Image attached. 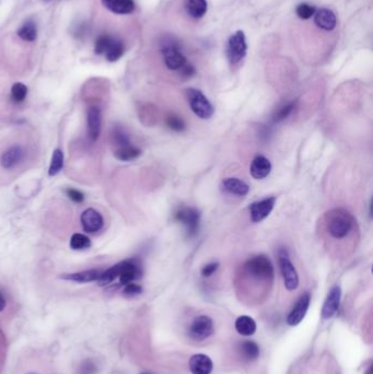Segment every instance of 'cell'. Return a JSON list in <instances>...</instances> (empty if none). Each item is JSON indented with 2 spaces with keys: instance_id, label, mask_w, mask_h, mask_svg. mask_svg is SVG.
<instances>
[{
  "instance_id": "obj_36",
  "label": "cell",
  "mask_w": 373,
  "mask_h": 374,
  "mask_svg": "<svg viewBox=\"0 0 373 374\" xmlns=\"http://www.w3.org/2000/svg\"><path fill=\"white\" fill-rule=\"evenodd\" d=\"M98 372V365L92 359H87L80 364L77 374H95Z\"/></svg>"
},
{
  "instance_id": "obj_3",
  "label": "cell",
  "mask_w": 373,
  "mask_h": 374,
  "mask_svg": "<svg viewBox=\"0 0 373 374\" xmlns=\"http://www.w3.org/2000/svg\"><path fill=\"white\" fill-rule=\"evenodd\" d=\"M244 271L251 277L257 280L272 281L274 278V266L271 259L265 255L250 258L244 264Z\"/></svg>"
},
{
  "instance_id": "obj_12",
  "label": "cell",
  "mask_w": 373,
  "mask_h": 374,
  "mask_svg": "<svg viewBox=\"0 0 373 374\" xmlns=\"http://www.w3.org/2000/svg\"><path fill=\"white\" fill-rule=\"evenodd\" d=\"M340 298H342V290H340V287L334 286L329 290L327 298L322 307L321 314L324 320H329L337 313L340 304Z\"/></svg>"
},
{
  "instance_id": "obj_16",
  "label": "cell",
  "mask_w": 373,
  "mask_h": 374,
  "mask_svg": "<svg viewBox=\"0 0 373 374\" xmlns=\"http://www.w3.org/2000/svg\"><path fill=\"white\" fill-rule=\"evenodd\" d=\"M190 370L193 374H210L214 369L212 359L204 354L194 355L190 359Z\"/></svg>"
},
{
  "instance_id": "obj_2",
  "label": "cell",
  "mask_w": 373,
  "mask_h": 374,
  "mask_svg": "<svg viewBox=\"0 0 373 374\" xmlns=\"http://www.w3.org/2000/svg\"><path fill=\"white\" fill-rule=\"evenodd\" d=\"M161 53L163 56L165 66L170 70L180 71L188 64V59L184 56L180 44L171 37H167L162 40Z\"/></svg>"
},
{
  "instance_id": "obj_20",
  "label": "cell",
  "mask_w": 373,
  "mask_h": 374,
  "mask_svg": "<svg viewBox=\"0 0 373 374\" xmlns=\"http://www.w3.org/2000/svg\"><path fill=\"white\" fill-rule=\"evenodd\" d=\"M124 52H125L124 43L121 42L119 38L110 35L107 48H105L104 52L105 58L109 61H116L124 55Z\"/></svg>"
},
{
  "instance_id": "obj_6",
  "label": "cell",
  "mask_w": 373,
  "mask_h": 374,
  "mask_svg": "<svg viewBox=\"0 0 373 374\" xmlns=\"http://www.w3.org/2000/svg\"><path fill=\"white\" fill-rule=\"evenodd\" d=\"M278 261L285 287L289 291H294L299 287V276L294 264L291 263L287 250L281 248L278 253Z\"/></svg>"
},
{
  "instance_id": "obj_38",
  "label": "cell",
  "mask_w": 373,
  "mask_h": 374,
  "mask_svg": "<svg viewBox=\"0 0 373 374\" xmlns=\"http://www.w3.org/2000/svg\"><path fill=\"white\" fill-rule=\"evenodd\" d=\"M142 292V288L139 286V284L137 283H128L125 286L124 290H123V294L127 297H136V296H139Z\"/></svg>"
},
{
  "instance_id": "obj_35",
  "label": "cell",
  "mask_w": 373,
  "mask_h": 374,
  "mask_svg": "<svg viewBox=\"0 0 373 374\" xmlns=\"http://www.w3.org/2000/svg\"><path fill=\"white\" fill-rule=\"evenodd\" d=\"M167 125L170 129H172L174 132H183L186 126L182 118L176 115H173V114L167 117Z\"/></svg>"
},
{
  "instance_id": "obj_21",
  "label": "cell",
  "mask_w": 373,
  "mask_h": 374,
  "mask_svg": "<svg viewBox=\"0 0 373 374\" xmlns=\"http://www.w3.org/2000/svg\"><path fill=\"white\" fill-rule=\"evenodd\" d=\"M222 190L226 193L238 195V196H245L250 191V187L245 182L239 180V178L229 177L223 180Z\"/></svg>"
},
{
  "instance_id": "obj_9",
  "label": "cell",
  "mask_w": 373,
  "mask_h": 374,
  "mask_svg": "<svg viewBox=\"0 0 373 374\" xmlns=\"http://www.w3.org/2000/svg\"><path fill=\"white\" fill-rule=\"evenodd\" d=\"M142 275L141 264L138 259H128V261L120 262V272H119V282L120 284L132 283L133 281L139 279Z\"/></svg>"
},
{
  "instance_id": "obj_1",
  "label": "cell",
  "mask_w": 373,
  "mask_h": 374,
  "mask_svg": "<svg viewBox=\"0 0 373 374\" xmlns=\"http://www.w3.org/2000/svg\"><path fill=\"white\" fill-rule=\"evenodd\" d=\"M328 233L334 239H344L350 232L354 225V218L345 209H334L326 215Z\"/></svg>"
},
{
  "instance_id": "obj_34",
  "label": "cell",
  "mask_w": 373,
  "mask_h": 374,
  "mask_svg": "<svg viewBox=\"0 0 373 374\" xmlns=\"http://www.w3.org/2000/svg\"><path fill=\"white\" fill-rule=\"evenodd\" d=\"M294 109H295V103L294 102L283 105V107L280 108L277 112H276V114L274 115V118H273L274 123H278V121H281L282 119L287 118L291 114V112L294 111Z\"/></svg>"
},
{
  "instance_id": "obj_4",
  "label": "cell",
  "mask_w": 373,
  "mask_h": 374,
  "mask_svg": "<svg viewBox=\"0 0 373 374\" xmlns=\"http://www.w3.org/2000/svg\"><path fill=\"white\" fill-rule=\"evenodd\" d=\"M247 52V44L246 37L243 31H237L229 37L228 44H226V58H228L230 65L236 66L240 64L244 57L246 56Z\"/></svg>"
},
{
  "instance_id": "obj_39",
  "label": "cell",
  "mask_w": 373,
  "mask_h": 374,
  "mask_svg": "<svg viewBox=\"0 0 373 374\" xmlns=\"http://www.w3.org/2000/svg\"><path fill=\"white\" fill-rule=\"evenodd\" d=\"M218 268H219V263H210V264H207L201 269L202 277H210V276H213L217 272Z\"/></svg>"
},
{
  "instance_id": "obj_11",
  "label": "cell",
  "mask_w": 373,
  "mask_h": 374,
  "mask_svg": "<svg viewBox=\"0 0 373 374\" xmlns=\"http://www.w3.org/2000/svg\"><path fill=\"white\" fill-rule=\"evenodd\" d=\"M310 301L311 297L309 294H303L299 298L296 305L294 306L293 310H291L287 318L288 325H290V326H297V325L302 322L307 310H309Z\"/></svg>"
},
{
  "instance_id": "obj_31",
  "label": "cell",
  "mask_w": 373,
  "mask_h": 374,
  "mask_svg": "<svg viewBox=\"0 0 373 374\" xmlns=\"http://www.w3.org/2000/svg\"><path fill=\"white\" fill-rule=\"evenodd\" d=\"M27 94H28V88L26 85H23L21 82H17L12 86L11 95H12V99L14 102H17V103L23 102L24 100H26Z\"/></svg>"
},
{
  "instance_id": "obj_29",
  "label": "cell",
  "mask_w": 373,
  "mask_h": 374,
  "mask_svg": "<svg viewBox=\"0 0 373 374\" xmlns=\"http://www.w3.org/2000/svg\"><path fill=\"white\" fill-rule=\"evenodd\" d=\"M64 165V153L60 149H56L53 152L50 170H48V175L55 176L57 175Z\"/></svg>"
},
{
  "instance_id": "obj_41",
  "label": "cell",
  "mask_w": 373,
  "mask_h": 374,
  "mask_svg": "<svg viewBox=\"0 0 373 374\" xmlns=\"http://www.w3.org/2000/svg\"><path fill=\"white\" fill-rule=\"evenodd\" d=\"M181 75L186 77V78H191L192 76L195 75V68H194L191 64H186L185 66L180 70Z\"/></svg>"
},
{
  "instance_id": "obj_28",
  "label": "cell",
  "mask_w": 373,
  "mask_h": 374,
  "mask_svg": "<svg viewBox=\"0 0 373 374\" xmlns=\"http://www.w3.org/2000/svg\"><path fill=\"white\" fill-rule=\"evenodd\" d=\"M119 272H120V263H118L114 266H112L111 268H109L108 271L102 272L99 279L96 280V281H98V284L101 287L108 286V284L112 283L116 278H118Z\"/></svg>"
},
{
  "instance_id": "obj_27",
  "label": "cell",
  "mask_w": 373,
  "mask_h": 374,
  "mask_svg": "<svg viewBox=\"0 0 373 374\" xmlns=\"http://www.w3.org/2000/svg\"><path fill=\"white\" fill-rule=\"evenodd\" d=\"M241 354L245 358L247 361H254L256 360L259 356V347L252 340H246L243 341L240 346Z\"/></svg>"
},
{
  "instance_id": "obj_25",
  "label": "cell",
  "mask_w": 373,
  "mask_h": 374,
  "mask_svg": "<svg viewBox=\"0 0 373 374\" xmlns=\"http://www.w3.org/2000/svg\"><path fill=\"white\" fill-rule=\"evenodd\" d=\"M141 154V150L138 149L132 144H127V146H123V147L116 148L114 156L116 159L120 160V161H132L137 159Z\"/></svg>"
},
{
  "instance_id": "obj_40",
  "label": "cell",
  "mask_w": 373,
  "mask_h": 374,
  "mask_svg": "<svg viewBox=\"0 0 373 374\" xmlns=\"http://www.w3.org/2000/svg\"><path fill=\"white\" fill-rule=\"evenodd\" d=\"M66 193H67V196L75 202H82L85 199V195L77 190L69 189L66 191Z\"/></svg>"
},
{
  "instance_id": "obj_26",
  "label": "cell",
  "mask_w": 373,
  "mask_h": 374,
  "mask_svg": "<svg viewBox=\"0 0 373 374\" xmlns=\"http://www.w3.org/2000/svg\"><path fill=\"white\" fill-rule=\"evenodd\" d=\"M18 36L26 42H34L37 37V29L34 21L29 20L18 30Z\"/></svg>"
},
{
  "instance_id": "obj_37",
  "label": "cell",
  "mask_w": 373,
  "mask_h": 374,
  "mask_svg": "<svg viewBox=\"0 0 373 374\" xmlns=\"http://www.w3.org/2000/svg\"><path fill=\"white\" fill-rule=\"evenodd\" d=\"M109 38H110V35H108V34L100 35L98 38H96L95 44H94L95 54H98V55L104 54L105 48H107V45L109 42Z\"/></svg>"
},
{
  "instance_id": "obj_15",
  "label": "cell",
  "mask_w": 373,
  "mask_h": 374,
  "mask_svg": "<svg viewBox=\"0 0 373 374\" xmlns=\"http://www.w3.org/2000/svg\"><path fill=\"white\" fill-rule=\"evenodd\" d=\"M314 23L324 31H333L337 26L336 14L327 8H321L314 13Z\"/></svg>"
},
{
  "instance_id": "obj_7",
  "label": "cell",
  "mask_w": 373,
  "mask_h": 374,
  "mask_svg": "<svg viewBox=\"0 0 373 374\" xmlns=\"http://www.w3.org/2000/svg\"><path fill=\"white\" fill-rule=\"evenodd\" d=\"M175 219L185 226L189 237H194L197 234L199 230L200 214L196 208L184 207L178 209L175 213Z\"/></svg>"
},
{
  "instance_id": "obj_19",
  "label": "cell",
  "mask_w": 373,
  "mask_h": 374,
  "mask_svg": "<svg viewBox=\"0 0 373 374\" xmlns=\"http://www.w3.org/2000/svg\"><path fill=\"white\" fill-rule=\"evenodd\" d=\"M104 8L113 13L129 14L135 10L134 0H101Z\"/></svg>"
},
{
  "instance_id": "obj_23",
  "label": "cell",
  "mask_w": 373,
  "mask_h": 374,
  "mask_svg": "<svg viewBox=\"0 0 373 374\" xmlns=\"http://www.w3.org/2000/svg\"><path fill=\"white\" fill-rule=\"evenodd\" d=\"M186 11L194 19H200L204 17L208 9L207 0H186Z\"/></svg>"
},
{
  "instance_id": "obj_44",
  "label": "cell",
  "mask_w": 373,
  "mask_h": 374,
  "mask_svg": "<svg viewBox=\"0 0 373 374\" xmlns=\"http://www.w3.org/2000/svg\"><path fill=\"white\" fill-rule=\"evenodd\" d=\"M140 374H149V373H140Z\"/></svg>"
},
{
  "instance_id": "obj_32",
  "label": "cell",
  "mask_w": 373,
  "mask_h": 374,
  "mask_svg": "<svg viewBox=\"0 0 373 374\" xmlns=\"http://www.w3.org/2000/svg\"><path fill=\"white\" fill-rule=\"evenodd\" d=\"M112 138H113V142H114V144H116V148L131 144L128 135L120 127L114 128V131H113V134H112Z\"/></svg>"
},
{
  "instance_id": "obj_24",
  "label": "cell",
  "mask_w": 373,
  "mask_h": 374,
  "mask_svg": "<svg viewBox=\"0 0 373 374\" xmlns=\"http://www.w3.org/2000/svg\"><path fill=\"white\" fill-rule=\"evenodd\" d=\"M256 323L255 321L247 315L239 316L236 321V329L242 336H252L256 331Z\"/></svg>"
},
{
  "instance_id": "obj_43",
  "label": "cell",
  "mask_w": 373,
  "mask_h": 374,
  "mask_svg": "<svg viewBox=\"0 0 373 374\" xmlns=\"http://www.w3.org/2000/svg\"><path fill=\"white\" fill-rule=\"evenodd\" d=\"M27 374H37V373H35V372H30V373H27Z\"/></svg>"
},
{
  "instance_id": "obj_10",
  "label": "cell",
  "mask_w": 373,
  "mask_h": 374,
  "mask_svg": "<svg viewBox=\"0 0 373 374\" xmlns=\"http://www.w3.org/2000/svg\"><path fill=\"white\" fill-rule=\"evenodd\" d=\"M276 202L275 197H268L263 200H259L256 202H253L252 205L250 206V214H251V220L254 223H258L263 221L271 215V213L274 209Z\"/></svg>"
},
{
  "instance_id": "obj_14",
  "label": "cell",
  "mask_w": 373,
  "mask_h": 374,
  "mask_svg": "<svg viewBox=\"0 0 373 374\" xmlns=\"http://www.w3.org/2000/svg\"><path fill=\"white\" fill-rule=\"evenodd\" d=\"M87 123H88V136L90 138V140L94 142L99 139L101 134L102 117H101V111L99 108L92 107L88 110Z\"/></svg>"
},
{
  "instance_id": "obj_22",
  "label": "cell",
  "mask_w": 373,
  "mask_h": 374,
  "mask_svg": "<svg viewBox=\"0 0 373 374\" xmlns=\"http://www.w3.org/2000/svg\"><path fill=\"white\" fill-rule=\"evenodd\" d=\"M101 273L102 272L99 269H90V271H84V272L74 273V274L63 275V276H60V278H63L65 280L79 282V283H87V282H92V281L98 280Z\"/></svg>"
},
{
  "instance_id": "obj_33",
  "label": "cell",
  "mask_w": 373,
  "mask_h": 374,
  "mask_svg": "<svg viewBox=\"0 0 373 374\" xmlns=\"http://www.w3.org/2000/svg\"><path fill=\"white\" fill-rule=\"evenodd\" d=\"M315 11H316L315 7H313V6L309 5V4H305V3L300 4L296 8V13H297V15H298V17L300 19H302V20H309V19H311L313 17V15H314Z\"/></svg>"
},
{
  "instance_id": "obj_13",
  "label": "cell",
  "mask_w": 373,
  "mask_h": 374,
  "mask_svg": "<svg viewBox=\"0 0 373 374\" xmlns=\"http://www.w3.org/2000/svg\"><path fill=\"white\" fill-rule=\"evenodd\" d=\"M81 224H82L84 230L88 233H95L102 229L104 224L103 217L99 211L93 208H89L85 210L81 215Z\"/></svg>"
},
{
  "instance_id": "obj_42",
  "label": "cell",
  "mask_w": 373,
  "mask_h": 374,
  "mask_svg": "<svg viewBox=\"0 0 373 374\" xmlns=\"http://www.w3.org/2000/svg\"><path fill=\"white\" fill-rule=\"evenodd\" d=\"M6 306H7V300L3 292H0V313L5 310Z\"/></svg>"
},
{
  "instance_id": "obj_5",
  "label": "cell",
  "mask_w": 373,
  "mask_h": 374,
  "mask_svg": "<svg viewBox=\"0 0 373 374\" xmlns=\"http://www.w3.org/2000/svg\"><path fill=\"white\" fill-rule=\"evenodd\" d=\"M186 95L190 103V107L195 115L201 119H208L214 115L215 109L213 104L205 96V94L197 89H189L186 90Z\"/></svg>"
},
{
  "instance_id": "obj_30",
  "label": "cell",
  "mask_w": 373,
  "mask_h": 374,
  "mask_svg": "<svg viewBox=\"0 0 373 374\" xmlns=\"http://www.w3.org/2000/svg\"><path fill=\"white\" fill-rule=\"evenodd\" d=\"M90 245L91 241L85 234L75 233L70 239V247L75 251L86 250L88 247H90Z\"/></svg>"
},
{
  "instance_id": "obj_18",
  "label": "cell",
  "mask_w": 373,
  "mask_h": 374,
  "mask_svg": "<svg viewBox=\"0 0 373 374\" xmlns=\"http://www.w3.org/2000/svg\"><path fill=\"white\" fill-rule=\"evenodd\" d=\"M23 157H24L23 149L20 146L15 144L3 153L2 158H0V163H2L4 169L11 170L20 163Z\"/></svg>"
},
{
  "instance_id": "obj_8",
  "label": "cell",
  "mask_w": 373,
  "mask_h": 374,
  "mask_svg": "<svg viewBox=\"0 0 373 374\" xmlns=\"http://www.w3.org/2000/svg\"><path fill=\"white\" fill-rule=\"evenodd\" d=\"M214 334V322L207 315H199L192 322L190 335L193 339L202 341Z\"/></svg>"
},
{
  "instance_id": "obj_17",
  "label": "cell",
  "mask_w": 373,
  "mask_h": 374,
  "mask_svg": "<svg viewBox=\"0 0 373 374\" xmlns=\"http://www.w3.org/2000/svg\"><path fill=\"white\" fill-rule=\"evenodd\" d=\"M272 163L271 161L264 156H257L250 168V173L255 180H264L265 177L271 174Z\"/></svg>"
}]
</instances>
